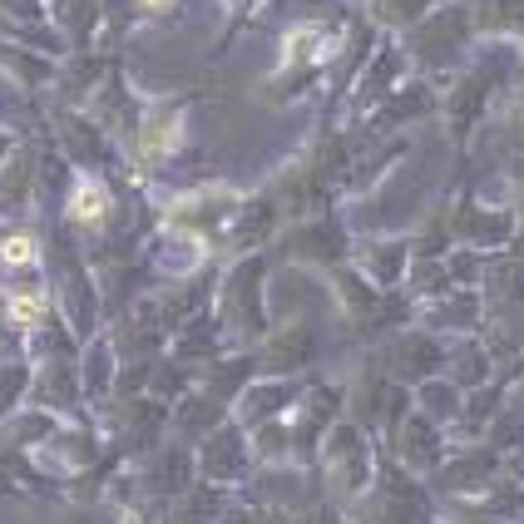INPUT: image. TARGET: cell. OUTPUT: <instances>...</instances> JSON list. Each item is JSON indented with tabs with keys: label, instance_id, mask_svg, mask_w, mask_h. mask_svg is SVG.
Instances as JSON below:
<instances>
[{
	"label": "cell",
	"instance_id": "6da1fadb",
	"mask_svg": "<svg viewBox=\"0 0 524 524\" xmlns=\"http://www.w3.org/2000/svg\"><path fill=\"white\" fill-rule=\"evenodd\" d=\"M100 208H105V198H100L95 188H85V193L75 198V213H85V218H90V213H100Z\"/></svg>",
	"mask_w": 524,
	"mask_h": 524
},
{
	"label": "cell",
	"instance_id": "7a4b0ae2",
	"mask_svg": "<svg viewBox=\"0 0 524 524\" xmlns=\"http://www.w3.org/2000/svg\"><path fill=\"white\" fill-rule=\"evenodd\" d=\"M30 252H35V247H30L25 237H10V242H5V257H10V262H30Z\"/></svg>",
	"mask_w": 524,
	"mask_h": 524
},
{
	"label": "cell",
	"instance_id": "3957f363",
	"mask_svg": "<svg viewBox=\"0 0 524 524\" xmlns=\"http://www.w3.org/2000/svg\"><path fill=\"white\" fill-rule=\"evenodd\" d=\"M149 5H164V0H149Z\"/></svg>",
	"mask_w": 524,
	"mask_h": 524
}]
</instances>
